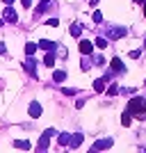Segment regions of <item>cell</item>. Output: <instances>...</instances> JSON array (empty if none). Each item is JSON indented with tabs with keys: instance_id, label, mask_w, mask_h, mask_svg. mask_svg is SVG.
<instances>
[{
	"instance_id": "1",
	"label": "cell",
	"mask_w": 146,
	"mask_h": 153,
	"mask_svg": "<svg viewBox=\"0 0 146 153\" xmlns=\"http://www.w3.org/2000/svg\"><path fill=\"white\" fill-rule=\"evenodd\" d=\"M128 112H130L133 117L144 114L146 112V98H133V101L128 103Z\"/></svg>"
},
{
	"instance_id": "2",
	"label": "cell",
	"mask_w": 146,
	"mask_h": 153,
	"mask_svg": "<svg viewBox=\"0 0 146 153\" xmlns=\"http://www.w3.org/2000/svg\"><path fill=\"white\" fill-rule=\"evenodd\" d=\"M114 144V137H107V140H98V142H94V146H91V151H103V149H110Z\"/></svg>"
},
{
	"instance_id": "3",
	"label": "cell",
	"mask_w": 146,
	"mask_h": 153,
	"mask_svg": "<svg viewBox=\"0 0 146 153\" xmlns=\"http://www.w3.org/2000/svg\"><path fill=\"white\" fill-rule=\"evenodd\" d=\"M27 112H30L32 119H39V117H41V112H44V108H41V103H39V101H32L30 108H27Z\"/></svg>"
},
{
	"instance_id": "4",
	"label": "cell",
	"mask_w": 146,
	"mask_h": 153,
	"mask_svg": "<svg viewBox=\"0 0 146 153\" xmlns=\"http://www.w3.org/2000/svg\"><path fill=\"white\" fill-rule=\"evenodd\" d=\"M23 69H25L30 76H34V73H37V62L32 59V55H27V59L23 62Z\"/></svg>"
},
{
	"instance_id": "5",
	"label": "cell",
	"mask_w": 146,
	"mask_h": 153,
	"mask_svg": "<svg viewBox=\"0 0 146 153\" xmlns=\"http://www.w3.org/2000/svg\"><path fill=\"white\" fill-rule=\"evenodd\" d=\"M107 37H110V39H121V37H126V27H110Z\"/></svg>"
},
{
	"instance_id": "6",
	"label": "cell",
	"mask_w": 146,
	"mask_h": 153,
	"mask_svg": "<svg viewBox=\"0 0 146 153\" xmlns=\"http://www.w3.org/2000/svg\"><path fill=\"white\" fill-rule=\"evenodd\" d=\"M91 51H94V41L82 39V41H80V53H82V55H91Z\"/></svg>"
},
{
	"instance_id": "7",
	"label": "cell",
	"mask_w": 146,
	"mask_h": 153,
	"mask_svg": "<svg viewBox=\"0 0 146 153\" xmlns=\"http://www.w3.org/2000/svg\"><path fill=\"white\" fill-rule=\"evenodd\" d=\"M2 16H5L7 23H16V21H19V16H16V12H14L12 7H5V14H2Z\"/></svg>"
},
{
	"instance_id": "8",
	"label": "cell",
	"mask_w": 146,
	"mask_h": 153,
	"mask_svg": "<svg viewBox=\"0 0 146 153\" xmlns=\"http://www.w3.org/2000/svg\"><path fill=\"white\" fill-rule=\"evenodd\" d=\"M39 48H44V51H55L57 46H55V41H50V39H41V41H37Z\"/></svg>"
},
{
	"instance_id": "9",
	"label": "cell",
	"mask_w": 146,
	"mask_h": 153,
	"mask_svg": "<svg viewBox=\"0 0 146 153\" xmlns=\"http://www.w3.org/2000/svg\"><path fill=\"white\" fill-rule=\"evenodd\" d=\"M112 71H114V73H126V66H123V62H121L119 57L112 59Z\"/></svg>"
},
{
	"instance_id": "10",
	"label": "cell",
	"mask_w": 146,
	"mask_h": 153,
	"mask_svg": "<svg viewBox=\"0 0 146 153\" xmlns=\"http://www.w3.org/2000/svg\"><path fill=\"white\" fill-rule=\"evenodd\" d=\"M69 32H71V37H76V39H78L80 34H82V25H80V23H73Z\"/></svg>"
},
{
	"instance_id": "11",
	"label": "cell",
	"mask_w": 146,
	"mask_h": 153,
	"mask_svg": "<svg viewBox=\"0 0 146 153\" xmlns=\"http://www.w3.org/2000/svg\"><path fill=\"white\" fill-rule=\"evenodd\" d=\"M105 80H107V78H98V80L94 82V91H98V94L105 91Z\"/></svg>"
},
{
	"instance_id": "12",
	"label": "cell",
	"mask_w": 146,
	"mask_h": 153,
	"mask_svg": "<svg viewBox=\"0 0 146 153\" xmlns=\"http://www.w3.org/2000/svg\"><path fill=\"white\" fill-rule=\"evenodd\" d=\"M48 140H50V137H48V135H41V140H39V144H37V149L39 151H46V149H48Z\"/></svg>"
},
{
	"instance_id": "13",
	"label": "cell",
	"mask_w": 146,
	"mask_h": 153,
	"mask_svg": "<svg viewBox=\"0 0 146 153\" xmlns=\"http://www.w3.org/2000/svg\"><path fill=\"white\" fill-rule=\"evenodd\" d=\"M57 144H59V146H66V144H71V137H69V133H59V137H57Z\"/></svg>"
},
{
	"instance_id": "14",
	"label": "cell",
	"mask_w": 146,
	"mask_h": 153,
	"mask_svg": "<svg viewBox=\"0 0 146 153\" xmlns=\"http://www.w3.org/2000/svg\"><path fill=\"white\" fill-rule=\"evenodd\" d=\"M44 64L46 66H55V51H48V55L44 57Z\"/></svg>"
},
{
	"instance_id": "15",
	"label": "cell",
	"mask_w": 146,
	"mask_h": 153,
	"mask_svg": "<svg viewBox=\"0 0 146 153\" xmlns=\"http://www.w3.org/2000/svg\"><path fill=\"white\" fill-rule=\"evenodd\" d=\"M82 140H84V135H80V133H78V135H73V137H71V146H73V149H76V146H80V144H82Z\"/></svg>"
},
{
	"instance_id": "16",
	"label": "cell",
	"mask_w": 146,
	"mask_h": 153,
	"mask_svg": "<svg viewBox=\"0 0 146 153\" xmlns=\"http://www.w3.org/2000/svg\"><path fill=\"white\" fill-rule=\"evenodd\" d=\"M53 80H55V82H64V80H66V71H55V73H53Z\"/></svg>"
},
{
	"instance_id": "17",
	"label": "cell",
	"mask_w": 146,
	"mask_h": 153,
	"mask_svg": "<svg viewBox=\"0 0 146 153\" xmlns=\"http://www.w3.org/2000/svg\"><path fill=\"white\" fill-rule=\"evenodd\" d=\"M14 146H16V149H25V151H27V149H30V142H27V140H16V142H14Z\"/></svg>"
},
{
	"instance_id": "18",
	"label": "cell",
	"mask_w": 146,
	"mask_h": 153,
	"mask_svg": "<svg viewBox=\"0 0 146 153\" xmlns=\"http://www.w3.org/2000/svg\"><path fill=\"white\" fill-rule=\"evenodd\" d=\"M37 48H39V44H25V55H34Z\"/></svg>"
},
{
	"instance_id": "19",
	"label": "cell",
	"mask_w": 146,
	"mask_h": 153,
	"mask_svg": "<svg viewBox=\"0 0 146 153\" xmlns=\"http://www.w3.org/2000/svg\"><path fill=\"white\" fill-rule=\"evenodd\" d=\"M94 46H96V48H105V46H107V39H103V37H96Z\"/></svg>"
},
{
	"instance_id": "20",
	"label": "cell",
	"mask_w": 146,
	"mask_h": 153,
	"mask_svg": "<svg viewBox=\"0 0 146 153\" xmlns=\"http://www.w3.org/2000/svg\"><path fill=\"white\" fill-rule=\"evenodd\" d=\"M91 19H94V23H101V21H103V14L98 12V9H94V14H91Z\"/></svg>"
},
{
	"instance_id": "21",
	"label": "cell",
	"mask_w": 146,
	"mask_h": 153,
	"mask_svg": "<svg viewBox=\"0 0 146 153\" xmlns=\"http://www.w3.org/2000/svg\"><path fill=\"white\" fill-rule=\"evenodd\" d=\"M121 126H123V128L130 126V112H126V114H123V119H121Z\"/></svg>"
},
{
	"instance_id": "22",
	"label": "cell",
	"mask_w": 146,
	"mask_h": 153,
	"mask_svg": "<svg viewBox=\"0 0 146 153\" xmlns=\"http://www.w3.org/2000/svg\"><path fill=\"white\" fill-rule=\"evenodd\" d=\"M46 25H48V27H57V25H59V21H57V19H50Z\"/></svg>"
},
{
	"instance_id": "23",
	"label": "cell",
	"mask_w": 146,
	"mask_h": 153,
	"mask_svg": "<svg viewBox=\"0 0 146 153\" xmlns=\"http://www.w3.org/2000/svg\"><path fill=\"white\" fill-rule=\"evenodd\" d=\"M107 94H110V96H114V94H119V87H116V85H112V87H110V89H107Z\"/></svg>"
},
{
	"instance_id": "24",
	"label": "cell",
	"mask_w": 146,
	"mask_h": 153,
	"mask_svg": "<svg viewBox=\"0 0 146 153\" xmlns=\"http://www.w3.org/2000/svg\"><path fill=\"white\" fill-rule=\"evenodd\" d=\"M62 91H64L66 96H76V94H78V89H62Z\"/></svg>"
},
{
	"instance_id": "25",
	"label": "cell",
	"mask_w": 146,
	"mask_h": 153,
	"mask_svg": "<svg viewBox=\"0 0 146 153\" xmlns=\"http://www.w3.org/2000/svg\"><path fill=\"white\" fill-rule=\"evenodd\" d=\"M128 55H130V59H137V57H139V51H130Z\"/></svg>"
},
{
	"instance_id": "26",
	"label": "cell",
	"mask_w": 146,
	"mask_h": 153,
	"mask_svg": "<svg viewBox=\"0 0 146 153\" xmlns=\"http://www.w3.org/2000/svg\"><path fill=\"white\" fill-rule=\"evenodd\" d=\"M21 5H23V7H30V5H32V0H21Z\"/></svg>"
},
{
	"instance_id": "27",
	"label": "cell",
	"mask_w": 146,
	"mask_h": 153,
	"mask_svg": "<svg viewBox=\"0 0 146 153\" xmlns=\"http://www.w3.org/2000/svg\"><path fill=\"white\" fill-rule=\"evenodd\" d=\"M2 53H5V44H0V55H2Z\"/></svg>"
},
{
	"instance_id": "28",
	"label": "cell",
	"mask_w": 146,
	"mask_h": 153,
	"mask_svg": "<svg viewBox=\"0 0 146 153\" xmlns=\"http://www.w3.org/2000/svg\"><path fill=\"white\" fill-rule=\"evenodd\" d=\"M2 2H5V5H12V2H14V0H2Z\"/></svg>"
},
{
	"instance_id": "29",
	"label": "cell",
	"mask_w": 146,
	"mask_h": 153,
	"mask_svg": "<svg viewBox=\"0 0 146 153\" xmlns=\"http://www.w3.org/2000/svg\"><path fill=\"white\" fill-rule=\"evenodd\" d=\"M39 2H46V5H48V2H50V0H39Z\"/></svg>"
},
{
	"instance_id": "30",
	"label": "cell",
	"mask_w": 146,
	"mask_h": 153,
	"mask_svg": "<svg viewBox=\"0 0 146 153\" xmlns=\"http://www.w3.org/2000/svg\"><path fill=\"white\" fill-rule=\"evenodd\" d=\"M144 16H146V7H144Z\"/></svg>"
},
{
	"instance_id": "31",
	"label": "cell",
	"mask_w": 146,
	"mask_h": 153,
	"mask_svg": "<svg viewBox=\"0 0 146 153\" xmlns=\"http://www.w3.org/2000/svg\"><path fill=\"white\" fill-rule=\"evenodd\" d=\"M144 46H146V39H144Z\"/></svg>"
},
{
	"instance_id": "32",
	"label": "cell",
	"mask_w": 146,
	"mask_h": 153,
	"mask_svg": "<svg viewBox=\"0 0 146 153\" xmlns=\"http://www.w3.org/2000/svg\"><path fill=\"white\" fill-rule=\"evenodd\" d=\"M0 25H2V21H0Z\"/></svg>"
}]
</instances>
